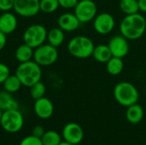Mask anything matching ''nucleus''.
Wrapping results in <instances>:
<instances>
[{
  "label": "nucleus",
  "instance_id": "9",
  "mask_svg": "<svg viewBox=\"0 0 146 145\" xmlns=\"http://www.w3.org/2000/svg\"><path fill=\"white\" fill-rule=\"evenodd\" d=\"M92 25L96 32L101 35H106L114 30L115 26V20L111 14L103 12L95 16L92 21Z\"/></svg>",
  "mask_w": 146,
  "mask_h": 145
},
{
  "label": "nucleus",
  "instance_id": "22",
  "mask_svg": "<svg viewBox=\"0 0 146 145\" xmlns=\"http://www.w3.org/2000/svg\"><path fill=\"white\" fill-rule=\"evenodd\" d=\"M22 86L21 82L18 79V77L15 74H10L5 81L3 83V90L13 94L20 91L21 87Z\"/></svg>",
  "mask_w": 146,
  "mask_h": 145
},
{
  "label": "nucleus",
  "instance_id": "23",
  "mask_svg": "<svg viewBox=\"0 0 146 145\" xmlns=\"http://www.w3.org/2000/svg\"><path fill=\"white\" fill-rule=\"evenodd\" d=\"M119 7L121 12L126 15L139 12V5L138 0H120Z\"/></svg>",
  "mask_w": 146,
  "mask_h": 145
},
{
  "label": "nucleus",
  "instance_id": "4",
  "mask_svg": "<svg viewBox=\"0 0 146 145\" xmlns=\"http://www.w3.org/2000/svg\"><path fill=\"white\" fill-rule=\"evenodd\" d=\"M93 41L85 35H79L72 38L68 44L69 54L78 59H86L92 56L94 50Z\"/></svg>",
  "mask_w": 146,
  "mask_h": 145
},
{
  "label": "nucleus",
  "instance_id": "34",
  "mask_svg": "<svg viewBox=\"0 0 146 145\" xmlns=\"http://www.w3.org/2000/svg\"><path fill=\"white\" fill-rule=\"evenodd\" d=\"M59 145H74V144H69V143H68V142H66V141H62V142H61V144H60Z\"/></svg>",
  "mask_w": 146,
  "mask_h": 145
},
{
  "label": "nucleus",
  "instance_id": "21",
  "mask_svg": "<svg viewBox=\"0 0 146 145\" xmlns=\"http://www.w3.org/2000/svg\"><path fill=\"white\" fill-rule=\"evenodd\" d=\"M64 39H65L64 31L62 30L58 26L51 28L47 32V41H48V43L56 47V48L62 44V43L64 42Z\"/></svg>",
  "mask_w": 146,
  "mask_h": 145
},
{
  "label": "nucleus",
  "instance_id": "1",
  "mask_svg": "<svg viewBox=\"0 0 146 145\" xmlns=\"http://www.w3.org/2000/svg\"><path fill=\"white\" fill-rule=\"evenodd\" d=\"M120 32L128 40H137L146 32L145 17L139 13L125 15L120 23Z\"/></svg>",
  "mask_w": 146,
  "mask_h": 145
},
{
  "label": "nucleus",
  "instance_id": "31",
  "mask_svg": "<svg viewBox=\"0 0 146 145\" xmlns=\"http://www.w3.org/2000/svg\"><path fill=\"white\" fill-rule=\"evenodd\" d=\"M44 132H45V131H44V127L40 125L35 126L32 130V135H33L37 138H41V137L44 135Z\"/></svg>",
  "mask_w": 146,
  "mask_h": 145
},
{
  "label": "nucleus",
  "instance_id": "35",
  "mask_svg": "<svg viewBox=\"0 0 146 145\" xmlns=\"http://www.w3.org/2000/svg\"><path fill=\"white\" fill-rule=\"evenodd\" d=\"M2 114H3V110L0 109V121H1V117H2Z\"/></svg>",
  "mask_w": 146,
  "mask_h": 145
},
{
  "label": "nucleus",
  "instance_id": "2",
  "mask_svg": "<svg viewBox=\"0 0 146 145\" xmlns=\"http://www.w3.org/2000/svg\"><path fill=\"white\" fill-rule=\"evenodd\" d=\"M15 75L18 77L23 86L31 87L32 85L41 80V66L36 63L33 60L21 62L16 68Z\"/></svg>",
  "mask_w": 146,
  "mask_h": 145
},
{
  "label": "nucleus",
  "instance_id": "10",
  "mask_svg": "<svg viewBox=\"0 0 146 145\" xmlns=\"http://www.w3.org/2000/svg\"><path fill=\"white\" fill-rule=\"evenodd\" d=\"M40 0H15L14 11L22 17H33L38 14Z\"/></svg>",
  "mask_w": 146,
  "mask_h": 145
},
{
  "label": "nucleus",
  "instance_id": "28",
  "mask_svg": "<svg viewBox=\"0 0 146 145\" xmlns=\"http://www.w3.org/2000/svg\"><path fill=\"white\" fill-rule=\"evenodd\" d=\"M10 75L9 68L3 62H0V85L5 81V79Z\"/></svg>",
  "mask_w": 146,
  "mask_h": 145
},
{
  "label": "nucleus",
  "instance_id": "3",
  "mask_svg": "<svg viewBox=\"0 0 146 145\" xmlns=\"http://www.w3.org/2000/svg\"><path fill=\"white\" fill-rule=\"evenodd\" d=\"M115 101L123 107H129L138 103L139 92L136 86L128 81H121L114 88Z\"/></svg>",
  "mask_w": 146,
  "mask_h": 145
},
{
  "label": "nucleus",
  "instance_id": "14",
  "mask_svg": "<svg viewBox=\"0 0 146 145\" xmlns=\"http://www.w3.org/2000/svg\"><path fill=\"white\" fill-rule=\"evenodd\" d=\"M80 21L74 15V13L66 12L62 14L57 20L58 27L64 32H74L80 26Z\"/></svg>",
  "mask_w": 146,
  "mask_h": 145
},
{
  "label": "nucleus",
  "instance_id": "12",
  "mask_svg": "<svg viewBox=\"0 0 146 145\" xmlns=\"http://www.w3.org/2000/svg\"><path fill=\"white\" fill-rule=\"evenodd\" d=\"M108 45L113 56L120 57L122 59L127 56L130 49L128 39L121 34L113 36L110 39Z\"/></svg>",
  "mask_w": 146,
  "mask_h": 145
},
{
  "label": "nucleus",
  "instance_id": "18",
  "mask_svg": "<svg viewBox=\"0 0 146 145\" xmlns=\"http://www.w3.org/2000/svg\"><path fill=\"white\" fill-rule=\"evenodd\" d=\"M92 56L98 62L100 63H106L113 56L108 44L96 45Z\"/></svg>",
  "mask_w": 146,
  "mask_h": 145
},
{
  "label": "nucleus",
  "instance_id": "17",
  "mask_svg": "<svg viewBox=\"0 0 146 145\" xmlns=\"http://www.w3.org/2000/svg\"><path fill=\"white\" fill-rule=\"evenodd\" d=\"M0 109H19V103L12 96L11 93L6 91H0Z\"/></svg>",
  "mask_w": 146,
  "mask_h": 145
},
{
  "label": "nucleus",
  "instance_id": "27",
  "mask_svg": "<svg viewBox=\"0 0 146 145\" xmlns=\"http://www.w3.org/2000/svg\"><path fill=\"white\" fill-rule=\"evenodd\" d=\"M19 145H43V144L39 138H37L31 134L22 138Z\"/></svg>",
  "mask_w": 146,
  "mask_h": 145
},
{
  "label": "nucleus",
  "instance_id": "11",
  "mask_svg": "<svg viewBox=\"0 0 146 145\" xmlns=\"http://www.w3.org/2000/svg\"><path fill=\"white\" fill-rule=\"evenodd\" d=\"M84 130L80 125L75 122H70L64 126L62 137L63 141H66L69 144L77 145L80 144L84 138Z\"/></svg>",
  "mask_w": 146,
  "mask_h": 145
},
{
  "label": "nucleus",
  "instance_id": "19",
  "mask_svg": "<svg viewBox=\"0 0 146 145\" xmlns=\"http://www.w3.org/2000/svg\"><path fill=\"white\" fill-rule=\"evenodd\" d=\"M33 51H34V49L32 48L31 46L26 44H21L15 50V59L17 62H19V63L31 61L33 58Z\"/></svg>",
  "mask_w": 146,
  "mask_h": 145
},
{
  "label": "nucleus",
  "instance_id": "30",
  "mask_svg": "<svg viewBox=\"0 0 146 145\" xmlns=\"http://www.w3.org/2000/svg\"><path fill=\"white\" fill-rule=\"evenodd\" d=\"M78 2L79 0H58L60 7L66 9H74Z\"/></svg>",
  "mask_w": 146,
  "mask_h": 145
},
{
  "label": "nucleus",
  "instance_id": "25",
  "mask_svg": "<svg viewBox=\"0 0 146 145\" xmlns=\"http://www.w3.org/2000/svg\"><path fill=\"white\" fill-rule=\"evenodd\" d=\"M60 7L58 0H40L39 1V9L40 11L46 13V14H50L54 13Z\"/></svg>",
  "mask_w": 146,
  "mask_h": 145
},
{
  "label": "nucleus",
  "instance_id": "15",
  "mask_svg": "<svg viewBox=\"0 0 146 145\" xmlns=\"http://www.w3.org/2000/svg\"><path fill=\"white\" fill-rule=\"evenodd\" d=\"M18 25V20L16 15L10 12H3L0 15V31L8 35L14 32Z\"/></svg>",
  "mask_w": 146,
  "mask_h": 145
},
{
  "label": "nucleus",
  "instance_id": "6",
  "mask_svg": "<svg viewBox=\"0 0 146 145\" xmlns=\"http://www.w3.org/2000/svg\"><path fill=\"white\" fill-rule=\"evenodd\" d=\"M58 55L56 47L44 43L34 49L33 60L41 67H48L57 61Z\"/></svg>",
  "mask_w": 146,
  "mask_h": 145
},
{
  "label": "nucleus",
  "instance_id": "16",
  "mask_svg": "<svg viewBox=\"0 0 146 145\" xmlns=\"http://www.w3.org/2000/svg\"><path fill=\"white\" fill-rule=\"evenodd\" d=\"M144 109L138 103L127 107L126 110V119L129 123L133 125L140 123L144 118Z\"/></svg>",
  "mask_w": 146,
  "mask_h": 145
},
{
  "label": "nucleus",
  "instance_id": "33",
  "mask_svg": "<svg viewBox=\"0 0 146 145\" xmlns=\"http://www.w3.org/2000/svg\"><path fill=\"white\" fill-rule=\"evenodd\" d=\"M139 5V11L146 13V0H138Z\"/></svg>",
  "mask_w": 146,
  "mask_h": 145
},
{
  "label": "nucleus",
  "instance_id": "26",
  "mask_svg": "<svg viewBox=\"0 0 146 145\" xmlns=\"http://www.w3.org/2000/svg\"><path fill=\"white\" fill-rule=\"evenodd\" d=\"M29 88H30V96L34 100L39 99V98L44 97V95H45L46 87H45V85L43 82H41V80L36 84H34L33 85H32Z\"/></svg>",
  "mask_w": 146,
  "mask_h": 145
},
{
  "label": "nucleus",
  "instance_id": "8",
  "mask_svg": "<svg viewBox=\"0 0 146 145\" xmlns=\"http://www.w3.org/2000/svg\"><path fill=\"white\" fill-rule=\"evenodd\" d=\"M74 9L80 23H88L98 15V7L93 0H79Z\"/></svg>",
  "mask_w": 146,
  "mask_h": 145
},
{
  "label": "nucleus",
  "instance_id": "32",
  "mask_svg": "<svg viewBox=\"0 0 146 145\" xmlns=\"http://www.w3.org/2000/svg\"><path fill=\"white\" fill-rule=\"evenodd\" d=\"M7 44V35L0 31V51L5 47Z\"/></svg>",
  "mask_w": 146,
  "mask_h": 145
},
{
  "label": "nucleus",
  "instance_id": "5",
  "mask_svg": "<svg viewBox=\"0 0 146 145\" xmlns=\"http://www.w3.org/2000/svg\"><path fill=\"white\" fill-rule=\"evenodd\" d=\"M1 127L9 133H16L20 132L24 126V117L19 109H9L3 111Z\"/></svg>",
  "mask_w": 146,
  "mask_h": 145
},
{
  "label": "nucleus",
  "instance_id": "29",
  "mask_svg": "<svg viewBox=\"0 0 146 145\" xmlns=\"http://www.w3.org/2000/svg\"><path fill=\"white\" fill-rule=\"evenodd\" d=\"M15 0H0V11L7 12L14 9Z\"/></svg>",
  "mask_w": 146,
  "mask_h": 145
},
{
  "label": "nucleus",
  "instance_id": "7",
  "mask_svg": "<svg viewBox=\"0 0 146 145\" xmlns=\"http://www.w3.org/2000/svg\"><path fill=\"white\" fill-rule=\"evenodd\" d=\"M47 32L46 28L43 25L33 24L24 31L22 39L24 44L35 49L47 40Z\"/></svg>",
  "mask_w": 146,
  "mask_h": 145
},
{
  "label": "nucleus",
  "instance_id": "24",
  "mask_svg": "<svg viewBox=\"0 0 146 145\" xmlns=\"http://www.w3.org/2000/svg\"><path fill=\"white\" fill-rule=\"evenodd\" d=\"M62 137L56 131H46L41 137L43 145H59L61 144Z\"/></svg>",
  "mask_w": 146,
  "mask_h": 145
},
{
  "label": "nucleus",
  "instance_id": "13",
  "mask_svg": "<svg viewBox=\"0 0 146 145\" xmlns=\"http://www.w3.org/2000/svg\"><path fill=\"white\" fill-rule=\"evenodd\" d=\"M33 110L38 118L42 120H47L53 115L54 105L49 98L43 97L35 100L33 104Z\"/></svg>",
  "mask_w": 146,
  "mask_h": 145
},
{
  "label": "nucleus",
  "instance_id": "20",
  "mask_svg": "<svg viewBox=\"0 0 146 145\" xmlns=\"http://www.w3.org/2000/svg\"><path fill=\"white\" fill-rule=\"evenodd\" d=\"M105 64L108 73L112 76H117L121 74L124 69L123 59L120 57L112 56Z\"/></svg>",
  "mask_w": 146,
  "mask_h": 145
}]
</instances>
